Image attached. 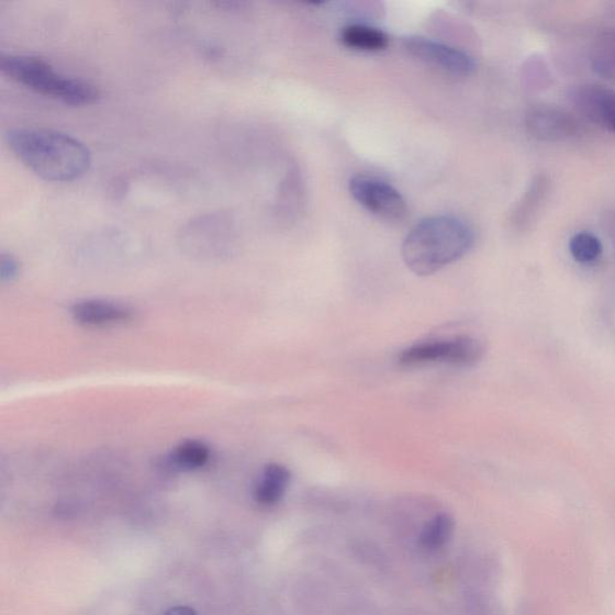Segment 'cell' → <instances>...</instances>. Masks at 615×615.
<instances>
[{
    "instance_id": "6da1fadb",
    "label": "cell",
    "mask_w": 615,
    "mask_h": 615,
    "mask_svg": "<svg viewBox=\"0 0 615 615\" xmlns=\"http://www.w3.org/2000/svg\"><path fill=\"white\" fill-rule=\"evenodd\" d=\"M7 143L16 158L43 181L68 183L80 180L92 165L87 145L61 131L16 128L7 132Z\"/></svg>"
},
{
    "instance_id": "7a4b0ae2",
    "label": "cell",
    "mask_w": 615,
    "mask_h": 615,
    "mask_svg": "<svg viewBox=\"0 0 615 615\" xmlns=\"http://www.w3.org/2000/svg\"><path fill=\"white\" fill-rule=\"evenodd\" d=\"M471 226L453 216H435L421 220L402 242L401 255L409 270L432 276L465 256L474 247Z\"/></svg>"
},
{
    "instance_id": "3957f363",
    "label": "cell",
    "mask_w": 615,
    "mask_h": 615,
    "mask_svg": "<svg viewBox=\"0 0 615 615\" xmlns=\"http://www.w3.org/2000/svg\"><path fill=\"white\" fill-rule=\"evenodd\" d=\"M0 71L31 91L66 105H93L100 98V91L93 84L61 74L47 61L33 55L2 54Z\"/></svg>"
},
{
    "instance_id": "277c9868",
    "label": "cell",
    "mask_w": 615,
    "mask_h": 615,
    "mask_svg": "<svg viewBox=\"0 0 615 615\" xmlns=\"http://www.w3.org/2000/svg\"><path fill=\"white\" fill-rule=\"evenodd\" d=\"M236 226L227 212H210L190 219L178 232L182 251L198 260H220L236 243Z\"/></svg>"
},
{
    "instance_id": "5b68a950",
    "label": "cell",
    "mask_w": 615,
    "mask_h": 615,
    "mask_svg": "<svg viewBox=\"0 0 615 615\" xmlns=\"http://www.w3.org/2000/svg\"><path fill=\"white\" fill-rule=\"evenodd\" d=\"M485 345L469 335L450 339L422 342L402 350L398 362L402 367L413 368L427 364H450L458 368H471L484 359Z\"/></svg>"
},
{
    "instance_id": "8992f818",
    "label": "cell",
    "mask_w": 615,
    "mask_h": 615,
    "mask_svg": "<svg viewBox=\"0 0 615 615\" xmlns=\"http://www.w3.org/2000/svg\"><path fill=\"white\" fill-rule=\"evenodd\" d=\"M353 197L372 215L387 221H401L408 216L407 201L398 190L377 178L356 176L349 183Z\"/></svg>"
},
{
    "instance_id": "52a82bcc",
    "label": "cell",
    "mask_w": 615,
    "mask_h": 615,
    "mask_svg": "<svg viewBox=\"0 0 615 615\" xmlns=\"http://www.w3.org/2000/svg\"><path fill=\"white\" fill-rule=\"evenodd\" d=\"M402 47L413 59L453 76H469L475 71V62L471 55L441 42L423 38L409 37Z\"/></svg>"
},
{
    "instance_id": "ba28073f",
    "label": "cell",
    "mask_w": 615,
    "mask_h": 615,
    "mask_svg": "<svg viewBox=\"0 0 615 615\" xmlns=\"http://www.w3.org/2000/svg\"><path fill=\"white\" fill-rule=\"evenodd\" d=\"M72 317L82 326L108 328L131 321L136 311L119 302L93 298L76 302L72 307Z\"/></svg>"
},
{
    "instance_id": "9c48e42d",
    "label": "cell",
    "mask_w": 615,
    "mask_h": 615,
    "mask_svg": "<svg viewBox=\"0 0 615 615\" xmlns=\"http://www.w3.org/2000/svg\"><path fill=\"white\" fill-rule=\"evenodd\" d=\"M290 483L291 473L285 465L267 464L255 485L254 499L261 507H274L284 498Z\"/></svg>"
},
{
    "instance_id": "30bf717a",
    "label": "cell",
    "mask_w": 615,
    "mask_h": 615,
    "mask_svg": "<svg viewBox=\"0 0 615 615\" xmlns=\"http://www.w3.org/2000/svg\"><path fill=\"white\" fill-rule=\"evenodd\" d=\"M210 458L212 451L206 443L185 440L177 445L163 462L167 471L193 472L205 467Z\"/></svg>"
},
{
    "instance_id": "8fae6325",
    "label": "cell",
    "mask_w": 615,
    "mask_h": 615,
    "mask_svg": "<svg viewBox=\"0 0 615 615\" xmlns=\"http://www.w3.org/2000/svg\"><path fill=\"white\" fill-rule=\"evenodd\" d=\"M386 33L364 25H350L341 31V42L345 48L362 52H379L388 47Z\"/></svg>"
},
{
    "instance_id": "7c38bea8",
    "label": "cell",
    "mask_w": 615,
    "mask_h": 615,
    "mask_svg": "<svg viewBox=\"0 0 615 615\" xmlns=\"http://www.w3.org/2000/svg\"><path fill=\"white\" fill-rule=\"evenodd\" d=\"M454 531V521L449 514L435 516L422 530L420 543L424 550L434 552L440 550L450 541Z\"/></svg>"
},
{
    "instance_id": "4fadbf2b",
    "label": "cell",
    "mask_w": 615,
    "mask_h": 615,
    "mask_svg": "<svg viewBox=\"0 0 615 615\" xmlns=\"http://www.w3.org/2000/svg\"><path fill=\"white\" fill-rule=\"evenodd\" d=\"M569 253L579 264L595 262L602 254V243L590 232H578L574 234L568 244Z\"/></svg>"
},
{
    "instance_id": "5bb4252c",
    "label": "cell",
    "mask_w": 615,
    "mask_h": 615,
    "mask_svg": "<svg viewBox=\"0 0 615 615\" xmlns=\"http://www.w3.org/2000/svg\"><path fill=\"white\" fill-rule=\"evenodd\" d=\"M564 116L556 114V112H553V114L550 111L540 112V114L534 115L531 127L539 138H559L568 132L573 126L572 121Z\"/></svg>"
},
{
    "instance_id": "9a60e30c",
    "label": "cell",
    "mask_w": 615,
    "mask_h": 615,
    "mask_svg": "<svg viewBox=\"0 0 615 615\" xmlns=\"http://www.w3.org/2000/svg\"><path fill=\"white\" fill-rule=\"evenodd\" d=\"M21 272V265L16 257L11 254H2L0 257V279L2 282H14Z\"/></svg>"
},
{
    "instance_id": "2e32d148",
    "label": "cell",
    "mask_w": 615,
    "mask_h": 615,
    "mask_svg": "<svg viewBox=\"0 0 615 615\" xmlns=\"http://www.w3.org/2000/svg\"><path fill=\"white\" fill-rule=\"evenodd\" d=\"M600 117L605 120L607 127L615 132V94L601 95L599 100Z\"/></svg>"
},
{
    "instance_id": "e0dca14e",
    "label": "cell",
    "mask_w": 615,
    "mask_h": 615,
    "mask_svg": "<svg viewBox=\"0 0 615 615\" xmlns=\"http://www.w3.org/2000/svg\"><path fill=\"white\" fill-rule=\"evenodd\" d=\"M165 615H197V613L187 606H176L167 611Z\"/></svg>"
}]
</instances>
